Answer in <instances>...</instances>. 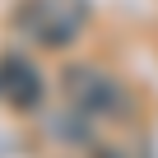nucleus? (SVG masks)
<instances>
[{
    "instance_id": "obj_1",
    "label": "nucleus",
    "mask_w": 158,
    "mask_h": 158,
    "mask_svg": "<svg viewBox=\"0 0 158 158\" xmlns=\"http://www.w3.org/2000/svg\"><path fill=\"white\" fill-rule=\"evenodd\" d=\"M89 14H93L89 0H19L10 28L42 51H65L89 28Z\"/></svg>"
},
{
    "instance_id": "obj_2",
    "label": "nucleus",
    "mask_w": 158,
    "mask_h": 158,
    "mask_svg": "<svg viewBox=\"0 0 158 158\" xmlns=\"http://www.w3.org/2000/svg\"><path fill=\"white\" fill-rule=\"evenodd\" d=\"M60 93L74 107V116H84V121H121L130 107L121 79H112L98 65H70L60 74Z\"/></svg>"
},
{
    "instance_id": "obj_3",
    "label": "nucleus",
    "mask_w": 158,
    "mask_h": 158,
    "mask_svg": "<svg viewBox=\"0 0 158 158\" xmlns=\"http://www.w3.org/2000/svg\"><path fill=\"white\" fill-rule=\"evenodd\" d=\"M0 93H5V102L14 112H33L42 102L47 84H42V74H37V65L28 56L10 51V56H0Z\"/></svg>"
}]
</instances>
